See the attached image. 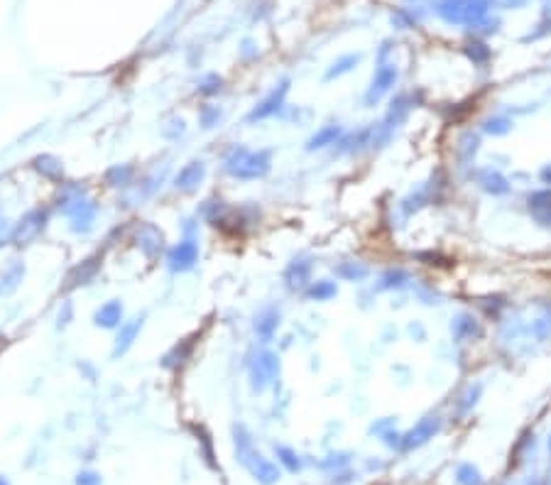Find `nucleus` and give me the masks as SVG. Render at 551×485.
Instances as JSON below:
<instances>
[{
  "label": "nucleus",
  "mask_w": 551,
  "mask_h": 485,
  "mask_svg": "<svg viewBox=\"0 0 551 485\" xmlns=\"http://www.w3.org/2000/svg\"><path fill=\"white\" fill-rule=\"evenodd\" d=\"M236 456H238V461L250 471V476L255 478L257 483L272 485V483L280 481V471H277V466L272 461H267L260 451H255L250 434H247L243 427H236Z\"/></svg>",
  "instance_id": "obj_1"
},
{
  "label": "nucleus",
  "mask_w": 551,
  "mask_h": 485,
  "mask_svg": "<svg viewBox=\"0 0 551 485\" xmlns=\"http://www.w3.org/2000/svg\"><path fill=\"white\" fill-rule=\"evenodd\" d=\"M270 150L250 152L245 147H236L226 160V170L238 179H257L270 172Z\"/></svg>",
  "instance_id": "obj_2"
},
{
  "label": "nucleus",
  "mask_w": 551,
  "mask_h": 485,
  "mask_svg": "<svg viewBox=\"0 0 551 485\" xmlns=\"http://www.w3.org/2000/svg\"><path fill=\"white\" fill-rule=\"evenodd\" d=\"M441 432V419L436 417V414H429V417L421 419L416 427H411L407 434H402V442H400V449L402 451H411V449H419L424 446L429 439H434L436 434Z\"/></svg>",
  "instance_id": "obj_3"
},
{
  "label": "nucleus",
  "mask_w": 551,
  "mask_h": 485,
  "mask_svg": "<svg viewBox=\"0 0 551 485\" xmlns=\"http://www.w3.org/2000/svg\"><path fill=\"white\" fill-rule=\"evenodd\" d=\"M277 373H280V360H277V355L270 353V350H262L250 368L252 390H265L267 385L277 378Z\"/></svg>",
  "instance_id": "obj_4"
},
{
  "label": "nucleus",
  "mask_w": 551,
  "mask_h": 485,
  "mask_svg": "<svg viewBox=\"0 0 551 485\" xmlns=\"http://www.w3.org/2000/svg\"><path fill=\"white\" fill-rule=\"evenodd\" d=\"M196 260H198V245H196V240H191V238L182 240L179 245L172 247V252H170V267L175 272L191 270V267L196 265Z\"/></svg>",
  "instance_id": "obj_5"
},
{
  "label": "nucleus",
  "mask_w": 551,
  "mask_h": 485,
  "mask_svg": "<svg viewBox=\"0 0 551 485\" xmlns=\"http://www.w3.org/2000/svg\"><path fill=\"white\" fill-rule=\"evenodd\" d=\"M397 81V69H380V71L375 74V78H372L370 83V91L365 93V103L367 106H372V103H377L382 96H385L387 91L392 88V83Z\"/></svg>",
  "instance_id": "obj_6"
},
{
  "label": "nucleus",
  "mask_w": 551,
  "mask_h": 485,
  "mask_svg": "<svg viewBox=\"0 0 551 485\" xmlns=\"http://www.w3.org/2000/svg\"><path fill=\"white\" fill-rule=\"evenodd\" d=\"M285 96H287V83H282L280 91H275L270 98H265V101H262L260 106L252 108V113L247 116V121L255 123V121H265V118L275 116V113L282 108V101H285Z\"/></svg>",
  "instance_id": "obj_7"
},
{
  "label": "nucleus",
  "mask_w": 551,
  "mask_h": 485,
  "mask_svg": "<svg viewBox=\"0 0 551 485\" xmlns=\"http://www.w3.org/2000/svg\"><path fill=\"white\" fill-rule=\"evenodd\" d=\"M529 214L542 226H551V191H534L527 199Z\"/></svg>",
  "instance_id": "obj_8"
},
{
  "label": "nucleus",
  "mask_w": 551,
  "mask_h": 485,
  "mask_svg": "<svg viewBox=\"0 0 551 485\" xmlns=\"http://www.w3.org/2000/svg\"><path fill=\"white\" fill-rule=\"evenodd\" d=\"M309 275H311V262L294 260L290 267H287L285 282H287V287H290V289H301V287L309 282Z\"/></svg>",
  "instance_id": "obj_9"
},
{
  "label": "nucleus",
  "mask_w": 551,
  "mask_h": 485,
  "mask_svg": "<svg viewBox=\"0 0 551 485\" xmlns=\"http://www.w3.org/2000/svg\"><path fill=\"white\" fill-rule=\"evenodd\" d=\"M44 221H47V216H44V211H32V214L27 216V219L20 224V228L15 231V238L18 240H29L34 238V235L39 233V231L44 228Z\"/></svg>",
  "instance_id": "obj_10"
},
{
  "label": "nucleus",
  "mask_w": 551,
  "mask_h": 485,
  "mask_svg": "<svg viewBox=\"0 0 551 485\" xmlns=\"http://www.w3.org/2000/svg\"><path fill=\"white\" fill-rule=\"evenodd\" d=\"M203 172H206L203 162H191V165H186L184 170H179L175 184L179 186V189H193V186L203 179Z\"/></svg>",
  "instance_id": "obj_11"
},
{
  "label": "nucleus",
  "mask_w": 551,
  "mask_h": 485,
  "mask_svg": "<svg viewBox=\"0 0 551 485\" xmlns=\"http://www.w3.org/2000/svg\"><path fill=\"white\" fill-rule=\"evenodd\" d=\"M123 319V306L121 301H108V304H103L101 309L96 311V324L103 326V329H113V326H118Z\"/></svg>",
  "instance_id": "obj_12"
},
{
  "label": "nucleus",
  "mask_w": 551,
  "mask_h": 485,
  "mask_svg": "<svg viewBox=\"0 0 551 485\" xmlns=\"http://www.w3.org/2000/svg\"><path fill=\"white\" fill-rule=\"evenodd\" d=\"M480 186H483L488 194L493 196H500V194H508L510 191V182L505 179L500 172H493V170H485L483 175H480Z\"/></svg>",
  "instance_id": "obj_13"
},
{
  "label": "nucleus",
  "mask_w": 551,
  "mask_h": 485,
  "mask_svg": "<svg viewBox=\"0 0 551 485\" xmlns=\"http://www.w3.org/2000/svg\"><path fill=\"white\" fill-rule=\"evenodd\" d=\"M341 137V128L339 125H326L321 128L319 132H314V135L309 137V142H306V150H321V147H329V145H336V140Z\"/></svg>",
  "instance_id": "obj_14"
},
{
  "label": "nucleus",
  "mask_w": 551,
  "mask_h": 485,
  "mask_svg": "<svg viewBox=\"0 0 551 485\" xmlns=\"http://www.w3.org/2000/svg\"><path fill=\"white\" fill-rule=\"evenodd\" d=\"M140 326H142L140 319H135V321H130V324L121 326V334H118V343H116V350H113V353H116V355L125 353V350L132 346V341H135V336L140 334Z\"/></svg>",
  "instance_id": "obj_15"
},
{
  "label": "nucleus",
  "mask_w": 551,
  "mask_h": 485,
  "mask_svg": "<svg viewBox=\"0 0 551 485\" xmlns=\"http://www.w3.org/2000/svg\"><path fill=\"white\" fill-rule=\"evenodd\" d=\"M277 324H280V311H277V309H265L260 316H257L255 331L262 336V339H270V336L275 334Z\"/></svg>",
  "instance_id": "obj_16"
},
{
  "label": "nucleus",
  "mask_w": 551,
  "mask_h": 485,
  "mask_svg": "<svg viewBox=\"0 0 551 485\" xmlns=\"http://www.w3.org/2000/svg\"><path fill=\"white\" fill-rule=\"evenodd\" d=\"M137 240H140V247L147 252V255H155V252L162 247V233L155 228V226H145V228L137 233Z\"/></svg>",
  "instance_id": "obj_17"
},
{
  "label": "nucleus",
  "mask_w": 551,
  "mask_h": 485,
  "mask_svg": "<svg viewBox=\"0 0 551 485\" xmlns=\"http://www.w3.org/2000/svg\"><path fill=\"white\" fill-rule=\"evenodd\" d=\"M451 331H454V336L458 341H465V339H473V336H480V329L478 324H475V319H470V316H458V319L451 324Z\"/></svg>",
  "instance_id": "obj_18"
},
{
  "label": "nucleus",
  "mask_w": 551,
  "mask_h": 485,
  "mask_svg": "<svg viewBox=\"0 0 551 485\" xmlns=\"http://www.w3.org/2000/svg\"><path fill=\"white\" fill-rule=\"evenodd\" d=\"M409 101H407L404 96H400L397 101H392L390 111H387V118H385V125L390 128H397L400 123H404V118L409 116Z\"/></svg>",
  "instance_id": "obj_19"
},
{
  "label": "nucleus",
  "mask_w": 551,
  "mask_h": 485,
  "mask_svg": "<svg viewBox=\"0 0 551 485\" xmlns=\"http://www.w3.org/2000/svg\"><path fill=\"white\" fill-rule=\"evenodd\" d=\"M493 8V0H465V22H480Z\"/></svg>",
  "instance_id": "obj_20"
},
{
  "label": "nucleus",
  "mask_w": 551,
  "mask_h": 485,
  "mask_svg": "<svg viewBox=\"0 0 551 485\" xmlns=\"http://www.w3.org/2000/svg\"><path fill=\"white\" fill-rule=\"evenodd\" d=\"M456 481H458V485H485L483 476L473 463H461L456 468Z\"/></svg>",
  "instance_id": "obj_21"
},
{
  "label": "nucleus",
  "mask_w": 551,
  "mask_h": 485,
  "mask_svg": "<svg viewBox=\"0 0 551 485\" xmlns=\"http://www.w3.org/2000/svg\"><path fill=\"white\" fill-rule=\"evenodd\" d=\"M483 130L488 132V135H508V132L512 130V121H510L508 116H493L483 123Z\"/></svg>",
  "instance_id": "obj_22"
},
{
  "label": "nucleus",
  "mask_w": 551,
  "mask_h": 485,
  "mask_svg": "<svg viewBox=\"0 0 551 485\" xmlns=\"http://www.w3.org/2000/svg\"><path fill=\"white\" fill-rule=\"evenodd\" d=\"M275 456L280 458V463L287 468V471H292V473L301 471V458L297 456L290 446H275Z\"/></svg>",
  "instance_id": "obj_23"
},
{
  "label": "nucleus",
  "mask_w": 551,
  "mask_h": 485,
  "mask_svg": "<svg viewBox=\"0 0 551 485\" xmlns=\"http://www.w3.org/2000/svg\"><path fill=\"white\" fill-rule=\"evenodd\" d=\"M336 285L334 282H329V280H319V282H314L311 285V289H309V296L311 299H316V301H326V299H331V296H336Z\"/></svg>",
  "instance_id": "obj_24"
},
{
  "label": "nucleus",
  "mask_w": 551,
  "mask_h": 485,
  "mask_svg": "<svg viewBox=\"0 0 551 485\" xmlns=\"http://www.w3.org/2000/svg\"><path fill=\"white\" fill-rule=\"evenodd\" d=\"M480 395H483V385H470L463 395H461V402H458V412H470V409L478 404Z\"/></svg>",
  "instance_id": "obj_25"
},
{
  "label": "nucleus",
  "mask_w": 551,
  "mask_h": 485,
  "mask_svg": "<svg viewBox=\"0 0 551 485\" xmlns=\"http://www.w3.org/2000/svg\"><path fill=\"white\" fill-rule=\"evenodd\" d=\"M339 275L343 277V280H363L367 275V270L363 265H355V262H346V265L339 267Z\"/></svg>",
  "instance_id": "obj_26"
},
{
  "label": "nucleus",
  "mask_w": 551,
  "mask_h": 485,
  "mask_svg": "<svg viewBox=\"0 0 551 485\" xmlns=\"http://www.w3.org/2000/svg\"><path fill=\"white\" fill-rule=\"evenodd\" d=\"M465 52H468V57L473 59L475 64H485L490 59V49L485 47L483 42H470Z\"/></svg>",
  "instance_id": "obj_27"
},
{
  "label": "nucleus",
  "mask_w": 551,
  "mask_h": 485,
  "mask_svg": "<svg viewBox=\"0 0 551 485\" xmlns=\"http://www.w3.org/2000/svg\"><path fill=\"white\" fill-rule=\"evenodd\" d=\"M409 280L407 277V272H402V270H392V272H387L385 277H382V289H392V287H402L404 282Z\"/></svg>",
  "instance_id": "obj_28"
},
{
  "label": "nucleus",
  "mask_w": 551,
  "mask_h": 485,
  "mask_svg": "<svg viewBox=\"0 0 551 485\" xmlns=\"http://www.w3.org/2000/svg\"><path fill=\"white\" fill-rule=\"evenodd\" d=\"M37 170L44 172L47 177H59L62 175V165H59L54 157H39L37 160Z\"/></svg>",
  "instance_id": "obj_29"
},
{
  "label": "nucleus",
  "mask_w": 551,
  "mask_h": 485,
  "mask_svg": "<svg viewBox=\"0 0 551 485\" xmlns=\"http://www.w3.org/2000/svg\"><path fill=\"white\" fill-rule=\"evenodd\" d=\"M475 150H478V137L473 132L461 137V155H463V160H470L475 155Z\"/></svg>",
  "instance_id": "obj_30"
},
{
  "label": "nucleus",
  "mask_w": 551,
  "mask_h": 485,
  "mask_svg": "<svg viewBox=\"0 0 551 485\" xmlns=\"http://www.w3.org/2000/svg\"><path fill=\"white\" fill-rule=\"evenodd\" d=\"M218 121H221V111H218V108H203L201 111V125L203 128L218 125Z\"/></svg>",
  "instance_id": "obj_31"
},
{
  "label": "nucleus",
  "mask_w": 551,
  "mask_h": 485,
  "mask_svg": "<svg viewBox=\"0 0 551 485\" xmlns=\"http://www.w3.org/2000/svg\"><path fill=\"white\" fill-rule=\"evenodd\" d=\"M76 485H103L101 483V476L93 471H81L76 476Z\"/></svg>",
  "instance_id": "obj_32"
},
{
  "label": "nucleus",
  "mask_w": 551,
  "mask_h": 485,
  "mask_svg": "<svg viewBox=\"0 0 551 485\" xmlns=\"http://www.w3.org/2000/svg\"><path fill=\"white\" fill-rule=\"evenodd\" d=\"M348 461H351V458L346 456V453H339V456H329V461H324L321 466H324V468H336V471H339L341 466H348Z\"/></svg>",
  "instance_id": "obj_33"
},
{
  "label": "nucleus",
  "mask_w": 551,
  "mask_h": 485,
  "mask_svg": "<svg viewBox=\"0 0 551 485\" xmlns=\"http://www.w3.org/2000/svg\"><path fill=\"white\" fill-rule=\"evenodd\" d=\"M355 62H358V57H355V59H353V57H348V59H343V62H339V69H331V71H329V78H334V76H339V74L348 71V69H351L348 64H355Z\"/></svg>",
  "instance_id": "obj_34"
},
{
  "label": "nucleus",
  "mask_w": 551,
  "mask_h": 485,
  "mask_svg": "<svg viewBox=\"0 0 551 485\" xmlns=\"http://www.w3.org/2000/svg\"><path fill=\"white\" fill-rule=\"evenodd\" d=\"M539 177H542L544 184H551V165H549V167H544L542 175H539Z\"/></svg>",
  "instance_id": "obj_35"
},
{
  "label": "nucleus",
  "mask_w": 551,
  "mask_h": 485,
  "mask_svg": "<svg viewBox=\"0 0 551 485\" xmlns=\"http://www.w3.org/2000/svg\"><path fill=\"white\" fill-rule=\"evenodd\" d=\"M529 485H539V481H532V483H529Z\"/></svg>",
  "instance_id": "obj_36"
},
{
  "label": "nucleus",
  "mask_w": 551,
  "mask_h": 485,
  "mask_svg": "<svg viewBox=\"0 0 551 485\" xmlns=\"http://www.w3.org/2000/svg\"><path fill=\"white\" fill-rule=\"evenodd\" d=\"M549 453H551V437H549Z\"/></svg>",
  "instance_id": "obj_37"
},
{
  "label": "nucleus",
  "mask_w": 551,
  "mask_h": 485,
  "mask_svg": "<svg viewBox=\"0 0 551 485\" xmlns=\"http://www.w3.org/2000/svg\"><path fill=\"white\" fill-rule=\"evenodd\" d=\"M0 485H8V483H5V481H3V478H0Z\"/></svg>",
  "instance_id": "obj_38"
},
{
  "label": "nucleus",
  "mask_w": 551,
  "mask_h": 485,
  "mask_svg": "<svg viewBox=\"0 0 551 485\" xmlns=\"http://www.w3.org/2000/svg\"><path fill=\"white\" fill-rule=\"evenodd\" d=\"M547 485H551V476H549V481H547Z\"/></svg>",
  "instance_id": "obj_39"
}]
</instances>
